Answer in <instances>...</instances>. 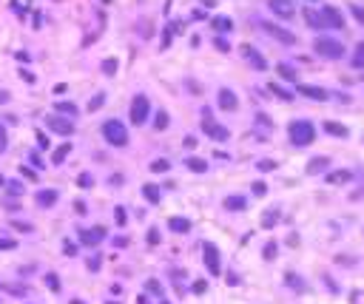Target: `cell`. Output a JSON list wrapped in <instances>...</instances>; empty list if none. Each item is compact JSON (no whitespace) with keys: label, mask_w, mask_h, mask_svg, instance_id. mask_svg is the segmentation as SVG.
Returning a JSON list of instances; mask_svg holds the SVG:
<instances>
[{"label":"cell","mask_w":364,"mask_h":304,"mask_svg":"<svg viewBox=\"0 0 364 304\" xmlns=\"http://www.w3.org/2000/svg\"><path fill=\"white\" fill-rule=\"evenodd\" d=\"M12 227H15V231H20V233H29V231H31V224H29V222H17V219L12 222Z\"/></svg>","instance_id":"7bdbcfd3"},{"label":"cell","mask_w":364,"mask_h":304,"mask_svg":"<svg viewBox=\"0 0 364 304\" xmlns=\"http://www.w3.org/2000/svg\"><path fill=\"white\" fill-rule=\"evenodd\" d=\"M202 256H205V268L211 270V276H219L222 264H219V250H216V245L205 242V245H202Z\"/></svg>","instance_id":"8992f818"},{"label":"cell","mask_w":364,"mask_h":304,"mask_svg":"<svg viewBox=\"0 0 364 304\" xmlns=\"http://www.w3.org/2000/svg\"><path fill=\"white\" fill-rule=\"evenodd\" d=\"M350 63L356 65V68H361V65H364V43L356 46V54H353V60H350Z\"/></svg>","instance_id":"d6a6232c"},{"label":"cell","mask_w":364,"mask_h":304,"mask_svg":"<svg viewBox=\"0 0 364 304\" xmlns=\"http://www.w3.org/2000/svg\"><path fill=\"white\" fill-rule=\"evenodd\" d=\"M46 125H49V131H54L60 137H72L74 134V123L65 120V117H60V114H51L49 120H46Z\"/></svg>","instance_id":"5b68a950"},{"label":"cell","mask_w":364,"mask_h":304,"mask_svg":"<svg viewBox=\"0 0 364 304\" xmlns=\"http://www.w3.org/2000/svg\"><path fill=\"white\" fill-rule=\"evenodd\" d=\"M242 54H245V60H248V63L253 65V68H259V71H264V68H268V63H264V57H262V54H259L256 49H253V46H242Z\"/></svg>","instance_id":"4fadbf2b"},{"label":"cell","mask_w":364,"mask_h":304,"mask_svg":"<svg viewBox=\"0 0 364 304\" xmlns=\"http://www.w3.org/2000/svg\"><path fill=\"white\" fill-rule=\"evenodd\" d=\"M319 15L324 20V29H344V15L336 6H324Z\"/></svg>","instance_id":"52a82bcc"},{"label":"cell","mask_w":364,"mask_h":304,"mask_svg":"<svg viewBox=\"0 0 364 304\" xmlns=\"http://www.w3.org/2000/svg\"><path fill=\"white\" fill-rule=\"evenodd\" d=\"M327 165H330V160H327V157H313V160L307 162V174H310V176H316V174H324V171H327Z\"/></svg>","instance_id":"9a60e30c"},{"label":"cell","mask_w":364,"mask_h":304,"mask_svg":"<svg viewBox=\"0 0 364 304\" xmlns=\"http://www.w3.org/2000/svg\"><path fill=\"white\" fill-rule=\"evenodd\" d=\"M148 114H151V102L145 94H137L134 102H131V123L134 125H143L148 123Z\"/></svg>","instance_id":"277c9868"},{"label":"cell","mask_w":364,"mask_h":304,"mask_svg":"<svg viewBox=\"0 0 364 304\" xmlns=\"http://www.w3.org/2000/svg\"><path fill=\"white\" fill-rule=\"evenodd\" d=\"M37 142H40V148H51V142H49V137H46L43 131H37Z\"/></svg>","instance_id":"7dc6e473"},{"label":"cell","mask_w":364,"mask_h":304,"mask_svg":"<svg viewBox=\"0 0 364 304\" xmlns=\"http://www.w3.org/2000/svg\"><path fill=\"white\" fill-rule=\"evenodd\" d=\"M57 111L65 117H77V105H74V102H65V100H57Z\"/></svg>","instance_id":"4316f807"},{"label":"cell","mask_w":364,"mask_h":304,"mask_svg":"<svg viewBox=\"0 0 364 304\" xmlns=\"http://www.w3.org/2000/svg\"><path fill=\"white\" fill-rule=\"evenodd\" d=\"M285 279H287V287L299 290V293H302V290H305V282H302V276H296V273H287Z\"/></svg>","instance_id":"4dcf8cb0"},{"label":"cell","mask_w":364,"mask_h":304,"mask_svg":"<svg viewBox=\"0 0 364 304\" xmlns=\"http://www.w3.org/2000/svg\"><path fill=\"white\" fill-rule=\"evenodd\" d=\"M256 123L262 125V128H271V125H273V123H271V120H268L264 114H256Z\"/></svg>","instance_id":"816d5d0a"},{"label":"cell","mask_w":364,"mask_h":304,"mask_svg":"<svg viewBox=\"0 0 364 304\" xmlns=\"http://www.w3.org/2000/svg\"><path fill=\"white\" fill-rule=\"evenodd\" d=\"M324 131H327V134H333V137H347V128H344V125H339V123H333V120H330V123H324Z\"/></svg>","instance_id":"d4e9b609"},{"label":"cell","mask_w":364,"mask_h":304,"mask_svg":"<svg viewBox=\"0 0 364 304\" xmlns=\"http://www.w3.org/2000/svg\"><path fill=\"white\" fill-rule=\"evenodd\" d=\"M216 49H219V51H230V46H228V43H225V40L219 37V40H216Z\"/></svg>","instance_id":"11a10c76"},{"label":"cell","mask_w":364,"mask_h":304,"mask_svg":"<svg viewBox=\"0 0 364 304\" xmlns=\"http://www.w3.org/2000/svg\"><path fill=\"white\" fill-rule=\"evenodd\" d=\"M353 179V174L350 171H333V174H327V182L330 185H344V182Z\"/></svg>","instance_id":"7402d4cb"},{"label":"cell","mask_w":364,"mask_h":304,"mask_svg":"<svg viewBox=\"0 0 364 304\" xmlns=\"http://www.w3.org/2000/svg\"><path fill=\"white\" fill-rule=\"evenodd\" d=\"M350 12H353V17H356L358 23H364V9L361 6H350Z\"/></svg>","instance_id":"bcb514c9"},{"label":"cell","mask_w":364,"mask_h":304,"mask_svg":"<svg viewBox=\"0 0 364 304\" xmlns=\"http://www.w3.org/2000/svg\"><path fill=\"white\" fill-rule=\"evenodd\" d=\"M276 71H279V77H282V80H287V83H296V77H299V74H296V68H293V65H287V63H279Z\"/></svg>","instance_id":"d6986e66"},{"label":"cell","mask_w":364,"mask_h":304,"mask_svg":"<svg viewBox=\"0 0 364 304\" xmlns=\"http://www.w3.org/2000/svg\"><path fill=\"white\" fill-rule=\"evenodd\" d=\"M3 188L9 191V196H20V194H23V185H20V182H15V179H9Z\"/></svg>","instance_id":"836d02e7"},{"label":"cell","mask_w":364,"mask_h":304,"mask_svg":"<svg viewBox=\"0 0 364 304\" xmlns=\"http://www.w3.org/2000/svg\"><path fill=\"white\" fill-rule=\"evenodd\" d=\"M273 224H279V210H264L262 227H273Z\"/></svg>","instance_id":"f1b7e54d"},{"label":"cell","mask_w":364,"mask_h":304,"mask_svg":"<svg viewBox=\"0 0 364 304\" xmlns=\"http://www.w3.org/2000/svg\"><path fill=\"white\" fill-rule=\"evenodd\" d=\"M143 196L148 199L151 205H157L159 199H162V194H159V188H157V185H145V188H143Z\"/></svg>","instance_id":"603a6c76"},{"label":"cell","mask_w":364,"mask_h":304,"mask_svg":"<svg viewBox=\"0 0 364 304\" xmlns=\"http://www.w3.org/2000/svg\"><path fill=\"white\" fill-rule=\"evenodd\" d=\"M86 268L88 270H100V256H91V259L86 261Z\"/></svg>","instance_id":"c3c4849f"},{"label":"cell","mask_w":364,"mask_h":304,"mask_svg":"<svg viewBox=\"0 0 364 304\" xmlns=\"http://www.w3.org/2000/svg\"><path fill=\"white\" fill-rule=\"evenodd\" d=\"M185 168H191L193 174H205V171H208V162L200 160V157H188V160H185Z\"/></svg>","instance_id":"44dd1931"},{"label":"cell","mask_w":364,"mask_h":304,"mask_svg":"<svg viewBox=\"0 0 364 304\" xmlns=\"http://www.w3.org/2000/svg\"><path fill=\"white\" fill-rule=\"evenodd\" d=\"M15 247H17V242H15V239H6V236L0 239V250H15Z\"/></svg>","instance_id":"60d3db41"},{"label":"cell","mask_w":364,"mask_h":304,"mask_svg":"<svg viewBox=\"0 0 364 304\" xmlns=\"http://www.w3.org/2000/svg\"><path fill=\"white\" fill-rule=\"evenodd\" d=\"M114 219H117V224H125V208H114Z\"/></svg>","instance_id":"ee69618b"},{"label":"cell","mask_w":364,"mask_h":304,"mask_svg":"<svg viewBox=\"0 0 364 304\" xmlns=\"http://www.w3.org/2000/svg\"><path fill=\"white\" fill-rule=\"evenodd\" d=\"M148 242H151V245H157V242H159V231H157V227H151V231H148Z\"/></svg>","instance_id":"681fc988"},{"label":"cell","mask_w":364,"mask_h":304,"mask_svg":"<svg viewBox=\"0 0 364 304\" xmlns=\"http://www.w3.org/2000/svg\"><path fill=\"white\" fill-rule=\"evenodd\" d=\"M253 194L264 196V194H268V185H264V182H253Z\"/></svg>","instance_id":"f6af8a7d"},{"label":"cell","mask_w":364,"mask_h":304,"mask_svg":"<svg viewBox=\"0 0 364 304\" xmlns=\"http://www.w3.org/2000/svg\"><path fill=\"white\" fill-rule=\"evenodd\" d=\"M256 168L262 171V174H268V171H273V168H279V165H276L273 160H259V162H256Z\"/></svg>","instance_id":"8d00e7d4"},{"label":"cell","mask_w":364,"mask_h":304,"mask_svg":"<svg viewBox=\"0 0 364 304\" xmlns=\"http://www.w3.org/2000/svg\"><path fill=\"white\" fill-rule=\"evenodd\" d=\"M268 9H271L276 17H282V20H290V17L296 15L293 0H268Z\"/></svg>","instance_id":"ba28073f"},{"label":"cell","mask_w":364,"mask_h":304,"mask_svg":"<svg viewBox=\"0 0 364 304\" xmlns=\"http://www.w3.org/2000/svg\"><path fill=\"white\" fill-rule=\"evenodd\" d=\"M168 227H171L174 233H188V231H191V222L182 219V216H171V219H168Z\"/></svg>","instance_id":"e0dca14e"},{"label":"cell","mask_w":364,"mask_h":304,"mask_svg":"<svg viewBox=\"0 0 364 304\" xmlns=\"http://www.w3.org/2000/svg\"><path fill=\"white\" fill-rule=\"evenodd\" d=\"M262 29L268 31V34H271L273 40H279V43H285V46H293V43H296V34H290V31L282 29V26H273V23L264 20V23H262Z\"/></svg>","instance_id":"30bf717a"},{"label":"cell","mask_w":364,"mask_h":304,"mask_svg":"<svg viewBox=\"0 0 364 304\" xmlns=\"http://www.w3.org/2000/svg\"><path fill=\"white\" fill-rule=\"evenodd\" d=\"M69 154H72V145H60L57 151L51 154V162H54V165H60V162H63L65 157H69Z\"/></svg>","instance_id":"484cf974"},{"label":"cell","mask_w":364,"mask_h":304,"mask_svg":"<svg viewBox=\"0 0 364 304\" xmlns=\"http://www.w3.org/2000/svg\"><path fill=\"white\" fill-rule=\"evenodd\" d=\"M103 71H106L108 77H114V74H117V60H114V57L103 60Z\"/></svg>","instance_id":"e575fe53"},{"label":"cell","mask_w":364,"mask_h":304,"mask_svg":"<svg viewBox=\"0 0 364 304\" xmlns=\"http://www.w3.org/2000/svg\"><path fill=\"white\" fill-rule=\"evenodd\" d=\"M80 188H91V185H94V179H91V174H80Z\"/></svg>","instance_id":"b9f144b4"},{"label":"cell","mask_w":364,"mask_h":304,"mask_svg":"<svg viewBox=\"0 0 364 304\" xmlns=\"http://www.w3.org/2000/svg\"><path fill=\"white\" fill-rule=\"evenodd\" d=\"M305 20H307V26H313V29H324V20H321V15L316 9H305Z\"/></svg>","instance_id":"ffe728a7"},{"label":"cell","mask_w":364,"mask_h":304,"mask_svg":"<svg viewBox=\"0 0 364 304\" xmlns=\"http://www.w3.org/2000/svg\"><path fill=\"white\" fill-rule=\"evenodd\" d=\"M211 29L219 31V34H228V31H234V20H230V17H225V15H219V17H214V20H211Z\"/></svg>","instance_id":"2e32d148"},{"label":"cell","mask_w":364,"mask_h":304,"mask_svg":"<svg viewBox=\"0 0 364 304\" xmlns=\"http://www.w3.org/2000/svg\"><path fill=\"white\" fill-rule=\"evenodd\" d=\"M202 131H205V137L216 139V142H225V139L230 137V131L225 128V125H219L216 120H205V123H202Z\"/></svg>","instance_id":"9c48e42d"},{"label":"cell","mask_w":364,"mask_h":304,"mask_svg":"<svg viewBox=\"0 0 364 304\" xmlns=\"http://www.w3.org/2000/svg\"><path fill=\"white\" fill-rule=\"evenodd\" d=\"M151 171H154V174H168V171H171V162L168 160H154L151 162Z\"/></svg>","instance_id":"f546056e"},{"label":"cell","mask_w":364,"mask_h":304,"mask_svg":"<svg viewBox=\"0 0 364 304\" xmlns=\"http://www.w3.org/2000/svg\"><path fill=\"white\" fill-rule=\"evenodd\" d=\"M9 148V137H6V125H0V154H6Z\"/></svg>","instance_id":"ab89813d"},{"label":"cell","mask_w":364,"mask_h":304,"mask_svg":"<svg viewBox=\"0 0 364 304\" xmlns=\"http://www.w3.org/2000/svg\"><path fill=\"white\" fill-rule=\"evenodd\" d=\"M271 91H273V94L279 97V100H285V102H290V100H293V94H290V91H287V88H282V86H279V83H271Z\"/></svg>","instance_id":"83f0119b"},{"label":"cell","mask_w":364,"mask_h":304,"mask_svg":"<svg viewBox=\"0 0 364 304\" xmlns=\"http://www.w3.org/2000/svg\"><path fill=\"white\" fill-rule=\"evenodd\" d=\"M103 137H106L108 145H114V148H125L128 145V131L120 120H106L103 123Z\"/></svg>","instance_id":"7a4b0ae2"},{"label":"cell","mask_w":364,"mask_h":304,"mask_svg":"<svg viewBox=\"0 0 364 304\" xmlns=\"http://www.w3.org/2000/svg\"><path fill=\"white\" fill-rule=\"evenodd\" d=\"M103 239H106V227H103V224H97V227H91V231L80 233V242H83V245H100Z\"/></svg>","instance_id":"7c38bea8"},{"label":"cell","mask_w":364,"mask_h":304,"mask_svg":"<svg viewBox=\"0 0 364 304\" xmlns=\"http://www.w3.org/2000/svg\"><path fill=\"white\" fill-rule=\"evenodd\" d=\"M296 91H299L302 97H307V100H316V102H324V100L330 97L324 88H319V86H305V83H299V86H296Z\"/></svg>","instance_id":"8fae6325"},{"label":"cell","mask_w":364,"mask_h":304,"mask_svg":"<svg viewBox=\"0 0 364 304\" xmlns=\"http://www.w3.org/2000/svg\"><path fill=\"white\" fill-rule=\"evenodd\" d=\"M219 108L222 111H236L239 108V100L230 88H219Z\"/></svg>","instance_id":"5bb4252c"},{"label":"cell","mask_w":364,"mask_h":304,"mask_svg":"<svg viewBox=\"0 0 364 304\" xmlns=\"http://www.w3.org/2000/svg\"><path fill=\"white\" fill-rule=\"evenodd\" d=\"M313 51L316 54H321V57H327V60H339V57L347 54V51H344V43L342 40H333V37H316L313 40Z\"/></svg>","instance_id":"3957f363"},{"label":"cell","mask_w":364,"mask_h":304,"mask_svg":"<svg viewBox=\"0 0 364 304\" xmlns=\"http://www.w3.org/2000/svg\"><path fill=\"white\" fill-rule=\"evenodd\" d=\"M287 137H290V142L296 145V148H305V145L313 142L316 128H313V123H307V120H293L290 128H287Z\"/></svg>","instance_id":"6da1fadb"},{"label":"cell","mask_w":364,"mask_h":304,"mask_svg":"<svg viewBox=\"0 0 364 304\" xmlns=\"http://www.w3.org/2000/svg\"><path fill=\"white\" fill-rule=\"evenodd\" d=\"M108 304H114V301H108Z\"/></svg>","instance_id":"91938a15"},{"label":"cell","mask_w":364,"mask_h":304,"mask_svg":"<svg viewBox=\"0 0 364 304\" xmlns=\"http://www.w3.org/2000/svg\"><path fill=\"white\" fill-rule=\"evenodd\" d=\"M264 259L268 261L276 259V242H268V245H264Z\"/></svg>","instance_id":"74e56055"},{"label":"cell","mask_w":364,"mask_h":304,"mask_svg":"<svg viewBox=\"0 0 364 304\" xmlns=\"http://www.w3.org/2000/svg\"><path fill=\"white\" fill-rule=\"evenodd\" d=\"M46 287H49L51 293H57V290H60V279L54 273H49V276H46Z\"/></svg>","instance_id":"d590c367"},{"label":"cell","mask_w":364,"mask_h":304,"mask_svg":"<svg viewBox=\"0 0 364 304\" xmlns=\"http://www.w3.org/2000/svg\"><path fill=\"white\" fill-rule=\"evenodd\" d=\"M20 80H26V83H29V86H31V83H35V74H31V71H26V68H23V71H20Z\"/></svg>","instance_id":"f5cc1de1"},{"label":"cell","mask_w":364,"mask_h":304,"mask_svg":"<svg viewBox=\"0 0 364 304\" xmlns=\"http://www.w3.org/2000/svg\"><path fill=\"white\" fill-rule=\"evenodd\" d=\"M162 304H168V301H162Z\"/></svg>","instance_id":"94428289"},{"label":"cell","mask_w":364,"mask_h":304,"mask_svg":"<svg viewBox=\"0 0 364 304\" xmlns=\"http://www.w3.org/2000/svg\"><path fill=\"white\" fill-rule=\"evenodd\" d=\"M245 196H228V199H225V208L228 210H245Z\"/></svg>","instance_id":"cb8c5ba5"},{"label":"cell","mask_w":364,"mask_h":304,"mask_svg":"<svg viewBox=\"0 0 364 304\" xmlns=\"http://www.w3.org/2000/svg\"><path fill=\"white\" fill-rule=\"evenodd\" d=\"M205 290H208V284H205V282H193V293H196V296H202Z\"/></svg>","instance_id":"f907efd6"},{"label":"cell","mask_w":364,"mask_h":304,"mask_svg":"<svg viewBox=\"0 0 364 304\" xmlns=\"http://www.w3.org/2000/svg\"><path fill=\"white\" fill-rule=\"evenodd\" d=\"M154 128H157V131L168 128V114H165V111H157V117H154Z\"/></svg>","instance_id":"1f68e13d"},{"label":"cell","mask_w":364,"mask_h":304,"mask_svg":"<svg viewBox=\"0 0 364 304\" xmlns=\"http://www.w3.org/2000/svg\"><path fill=\"white\" fill-rule=\"evenodd\" d=\"M72 304H83V301H72Z\"/></svg>","instance_id":"680465c9"},{"label":"cell","mask_w":364,"mask_h":304,"mask_svg":"<svg viewBox=\"0 0 364 304\" xmlns=\"http://www.w3.org/2000/svg\"><path fill=\"white\" fill-rule=\"evenodd\" d=\"M148 290H151V293H162V287H159L157 279H151V282H148Z\"/></svg>","instance_id":"db71d44e"},{"label":"cell","mask_w":364,"mask_h":304,"mask_svg":"<svg viewBox=\"0 0 364 304\" xmlns=\"http://www.w3.org/2000/svg\"><path fill=\"white\" fill-rule=\"evenodd\" d=\"M137 304H148V298H145V296H140V298H137Z\"/></svg>","instance_id":"9f6ffc18"},{"label":"cell","mask_w":364,"mask_h":304,"mask_svg":"<svg viewBox=\"0 0 364 304\" xmlns=\"http://www.w3.org/2000/svg\"><path fill=\"white\" fill-rule=\"evenodd\" d=\"M3 185H6V176H3V174H0V188H3Z\"/></svg>","instance_id":"6f0895ef"},{"label":"cell","mask_w":364,"mask_h":304,"mask_svg":"<svg viewBox=\"0 0 364 304\" xmlns=\"http://www.w3.org/2000/svg\"><path fill=\"white\" fill-rule=\"evenodd\" d=\"M103 102H106V94H97L91 102H88V111H97V108H103Z\"/></svg>","instance_id":"f35d334b"},{"label":"cell","mask_w":364,"mask_h":304,"mask_svg":"<svg viewBox=\"0 0 364 304\" xmlns=\"http://www.w3.org/2000/svg\"><path fill=\"white\" fill-rule=\"evenodd\" d=\"M54 202H57V191H40L37 194V205L40 208H51Z\"/></svg>","instance_id":"ac0fdd59"}]
</instances>
